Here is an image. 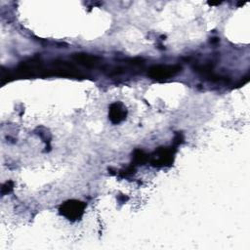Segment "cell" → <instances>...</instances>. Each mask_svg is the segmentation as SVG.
I'll return each mask as SVG.
<instances>
[{"mask_svg": "<svg viewBox=\"0 0 250 250\" xmlns=\"http://www.w3.org/2000/svg\"><path fill=\"white\" fill-rule=\"evenodd\" d=\"M84 210H85V203L75 199H71L63 202L59 208L60 214L69 221L79 220L83 216Z\"/></svg>", "mask_w": 250, "mask_h": 250, "instance_id": "obj_1", "label": "cell"}, {"mask_svg": "<svg viewBox=\"0 0 250 250\" xmlns=\"http://www.w3.org/2000/svg\"><path fill=\"white\" fill-rule=\"evenodd\" d=\"M174 149L172 147H159L150 157V163L154 167L169 166L174 160Z\"/></svg>", "mask_w": 250, "mask_h": 250, "instance_id": "obj_2", "label": "cell"}, {"mask_svg": "<svg viewBox=\"0 0 250 250\" xmlns=\"http://www.w3.org/2000/svg\"><path fill=\"white\" fill-rule=\"evenodd\" d=\"M181 70L180 65H168V64H158L153 65L148 70V75L156 80L168 79L176 75Z\"/></svg>", "mask_w": 250, "mask_h": 250, "instance_id": "obj_3", "label": "cell"}, {"mask_svg": "<svg viewBox=\"0 0 250 250\" xmlns=\"http://www.w3.org/2000/svg\"><path fill=\"white\" fill-rule=\"evenodd\" d=\"M127 116V109L125 105L120 102H115L110 104L108 110V118L113 124L122 122Z\"/></svg>", "mask_w": 250, "mask_h": 250, "instance_id": "obj_4", "label": "cell"}, {"mask_svg": "<svg viewBox=\"0 0 250 250\" xmlns=\"http://www.w3.org/2000/svg\"><path fill=\"white\" fill-rule=\"evenodd\" d=\"M73 59L85 66H95L100 62V59L98 57L88 54H75Z\"/></svg>", "mask_w": 250, "mask_h": 250, "instance_id": "obj_5", "label": "cell"}, {"mask_svg": "<svg viewBox=\"0 0 250 250\" xmlns=\"http://www.w3.org/2000/svg\"><path fill=\"white\" fill-rule=\"evenodd\" d=\"M148 159V155L142 149H136L133 153V161L135 164H143L145 162H146V160Z\"/></svg>", "mask_w": 250, "mask_h": 250, "instance_id": "obj_6", "label": "cell"}, {"mask_svg": "<svg viewBox=\"0 0 250 250\" xmlns=\"http://www.w3.org/2000/svg\"><path fill=\"white\" fill-rule=\"evenodd\" d=\"M14 188V183L12 181H8L6 182L2 188H1V193L2 194H6V193H9Z\"/></svg>", "mask_w": 250, "mask_h": 250, "instance_id": "obj_7", "label": "cell"}]
</instances>
